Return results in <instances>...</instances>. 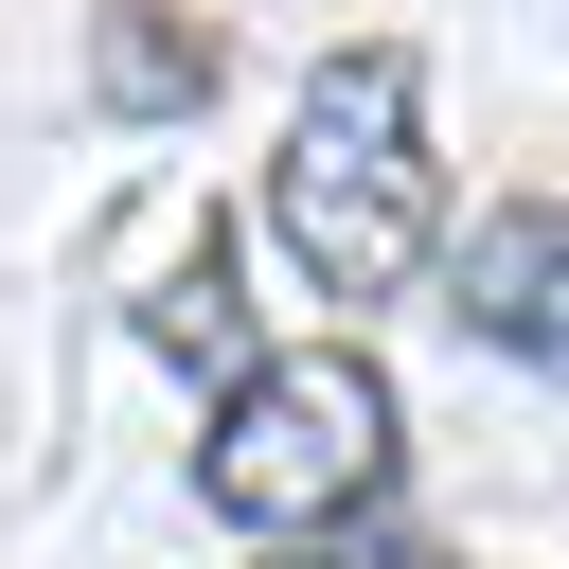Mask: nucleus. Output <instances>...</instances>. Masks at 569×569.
I'll list each match as a JSON object with an SVG mask.
<instances>
[{
  "mask_svg": "<svg viewBox=\"0 0 569 569\" xmlns=\"http://www.w3.org/2000/svg\"><path fill=\"white\" fill-rule=\"evenodd\" d=\"M267 231L320 302H391L445 267V160H427V71L373 36L338 53L302 107H284V160H267Z\"/></svg>",
  "mask_w": 569,
  "mask_h": 569,
  "instance_id": "f257e3e1",
  "label": "nucleus"
},
{
  "mask_svg": "<svg viewBox=\"0 0 569 569\" xmlns=\"http://www.w3.org/2000/svg\"><path fill=\"white\" fill-rule=\"evenodd\" d=\"M391 373L356 356V338H284V356H249L231 391H213V427H196V498L231 516V533H356L373 516V480H391Z\"/></svg>",
  "mask_w": 569,
  "mask_h": 569,
  "instance_id": "f03ea898",
  "label": "nucleus"
},
{
  "mask_svg": "<svg viewBox=\"0 0 569 569\" xmlns=\"http://www.w3.org/2000/svg\"><path fill=\"white\" fill-rule=\"evenodd\" d=\"M445 320L498 338L516 373H569V196H498V213L445 249Z\"/></svg>",
  "mask_w": 569,
  "mask_h": 569,
  "instance_id": "7ed1b4c3",
  "label": "nucleus"
},
{
  "mask_svg": "<svg viewBox=\"0 0 569 569\" xmlns=\"http://www.w3.org/2000/svg\"><path fill=\"white\" fill-rule=\"evenodd\" d=\"M213 18H178V0H107L89 18V107H124V124H178V107H213Z\"/></svg>",
  "mask_w": 569,
  "mask_h": 569,
  "instance_id": "20e7f679",
  "label": "nucleus"
},
{
  "mask_svg": "<svg viewBox=\"0 0 569 569\" xmlns=\"http://www.w3.org/2000/svg\"><path fill=\"white\" fill-rule=\"evenodd\" d=\"M142 320H160V356H213V391L249 373V338H231V249H213V231H196V267H178Z\"/></svg>",
  "mask_w": 569,
  "mask_h": 569,
  "instance_id": "39448f33",
  "label": "nucleus"
},
{
  "mask_svg": "<svg viewBox=\"0 0 569 569\" xmlns=\"http://www.w3.org/2000/svg\"><path fill=\"white\" fill-rule=\"evenodd\" d=\"M267 569H462V551H427V533H302V551H267Z\"/></svg>",
  "mask_w": 569,
  "mask_h": 569,
  "instance_id": "423d86ee",
  "label": "nucleus"
}]
</instances>
